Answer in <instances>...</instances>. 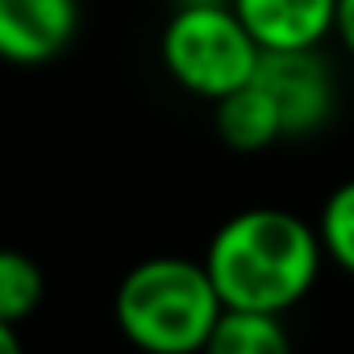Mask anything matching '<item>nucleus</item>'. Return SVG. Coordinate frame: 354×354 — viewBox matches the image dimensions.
I'll use <instances>...</instances> for the list:
<instances>
[{
	"instance_id": "nucleus-2",
	"label": "nucleus",
	"mask_w": 354,
	"mask_h": 354,
	"mask_svg": "<svg viewBox=\"0 0 354 354\" xmlns=\"http://www.w3.org/2000/svg\"><path fill=\"white\" fill-rule=\"evenodd\" d=\"M221 308L205 263L180 254L129 267L113 300L121 333L146 354H201Z\"/></svg>"
},
{
	"instance_id": "nucleus-6",
	"label": "nucleus",
	"mask_w": 354,
	"mask_h": 354,
	"mask_svg": "<svg viewBox=\"0 0 354 354\" xmlns=\"http://www.w3.org/2000/svg\"><path fill=\"white\" fill-rule=\"evenodd\" d=\"M259 50H317L333 34L337 0H230Z\"/></svg>"
},
{
	"instance_id": "nucleus-4",
	"label": "nucleus",
	"mask_w": 354,
	"mask_h": 354,
	"mask_svg": "<svg viewBox=\"0 0 354 354\" xmlns=\"http://www.w3.org/2000/svg\"><path fill=\"white\" fill-rule=\"evenodd\" d=\"M254 80L271 92L283 138L317 133L333 117V75L317 50H263Z\"/></svg>"
},
{
	"instance_id": "nucleus-7",
	"label": "nucleus",
	"mask_w": 354,
	"mask_h": 354,
	"mask_svg": "<svg viewBox=\"0 0 354 354\" xmlns=\"http://www.w3.org/2000/svg\"><path fill=\"white\" fill-rule=\"evenodd\" d=\"M217 104V133L230 150L238 154H254V150H267L271 142L283 138V121H279V109L271 100V92L250 80L242 84L238 92L213 100Z\"/></svg>"
},
{
	"instance_id": "nucleus-11",
	"label": "nucleus",
	"mask_w": 354,
	"mask_h": 354,
	"mask_svg": "<svg viewBox=\"0 0 354 354\" xmlns=\"http://www.w3.org/2000/svg\"><path fill=\"white\" fill-rule=\"evenodd\" d=\"M333 34L342 38V46L354 55V0H337V13H333Z\"/></svg>"
},
{
	"instance_id": "nucleus-10",
	"label": "nucleus",
	"mask_w": 354,
	"mask_h": 354,
	"mask_svg": "<svg viewBox=\"0 0 354 354\" xmlns=\"http://www.w3.org/2000/svg\"><path fill=\"white\" fill-rule=\"evenodd\" d=\"M317 238L321 250L333 267H342L346 275H354V180L337 184L325 205H321V221H317Z\"/></svg>"
},
{
	"instance_id": "nucleus-3",
	"label": "nucleus",
	"mask_w": 354,
	"mask_h": 354,
	"mask_svg": "<svg viewBox=\"0 0 354 354\" xmlns=\"http://www.w3.org/2000/svg\"><path fill=\"white\" fill-rule=\"evenodd\" d=\"M259 42L242 26L230 0L217 5H180L162 30V67L192 96L221 100L254 80Z\"/></svg>"
},
{
	"instance_id": "nucleus-12",
	"label": "nucleus",
	"mask_w": 354,
	"mask_h": 354,
	"mask_svg": "<svg viewBox=\"0 0 354 354\" xmlns=\"http://www.w3.org/2000/svg\"><path fill=\"white\" fill-rule=\"evenodd\" d=\"M0 354H26L17 325H5V321H0Z\"/></svg>"
},
{
	"instance_id": "nucleus-5",
	"label": "nucleus",
	"mask_w": 354,
	"mask_h": 354,
	"mask_svg": "<svg viewBox=\"0 0 354 354\" xmlns=\"http://www.w3.org/2000/svg\"><path fill=\"white\" fill-rule=\"evenodd\" d=\"M80 30L75 0H0V59L42 67L59 59Z\"/></svg>"
},
{
	"instance_id": "nucleus-8",
	"label": "nucleus",
	"mask_w": 354,
	"mask_h": 354,
	"mask_svg": "<svg viewBox=\"0 0 354 354\" xmlns=\"http://www.w3.org/2000/svg\"><path fill=\"white\" fill-rule=\"evenodd\" d=\"M201 354H292V337L283 329V317L275 313L221 308Z\"/></svg>"
},
{
	"instance_id": "nucleus-9",
	"label": "nucleus",
	"mask_w": 354,
	"mask_h": 354,
	"mask_svg": "<svg viewBox=\"0 0 354 354\" xmlns=\"http://www.w3.org/2000/svg\"><path fill=\"white\" fill-rule=\"evenodd\" d=\"M42 296H46L42 267L30 254H21V250L0 246V321L21 325L26 317L38 313Z\"/></svg>"
},
{
	"instance_id": "nucleus-1",
	"label": "nucleus",
	"mask_w": 354,
	"mask_h": 354,
	"mask_svg": "<svg viewBox=\"0 0 354 354\" xmlns=\"http://www.w3.org/2000/svg\"><path fill=\"white\" fill-rule=\"evenodd\" d=\"M321 259L317 225L288 209L259 205L221 221L201 263L225 308L283 317L313 292Z\"/></svg>"
}]
</instances>
